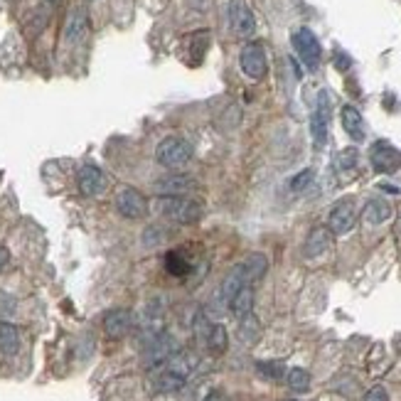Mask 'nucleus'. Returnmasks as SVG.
Segmentation results:
<instances>
[{
  "label": "nucleus",
  "mask_w": 401,
  "mask_h": 401,
  "mask_svg": "<svg viewBox=\"0 0 401 401\" xmlns=\"http://www.w3.org/2000/svg\"><path fill=\"white\" fill-rule=\"evenodd\" d=\"M158 209L163 217L178 224H195L202 219V202L190 197H160Z\"/></svg>",
  "instance_id": "f257e3e1"
},
{
  "label": "nucleus",
  "mask_w": 401,
  "mask_h": 401,
  "mask_svg": "<svg viewBox=\"0 0 401 401\" xmlns=\"http://www.w3.org/2000/svg\"><path fill=\"white\" fill-rule=\"evenodd\" d=\"M178 352H180L178 343H175V340L170 338L168 333L158 330V333L150 335V340L145 343V347H143V364L148 369L165 367V364H168Z\"/></svg>",
  "instance_id": "f03ea898"
},
{
  "label": "nucleus",
  "mask_w": 401,
  "mask_h": 401,
  "mask_svg": "<svg viewBox=\"0 0 401 401\" xmlns=\"http://www.w3.org/2000/svg\"><path fill=\"white\" fill-rule=\"evenodd\" d=\"M155 158L163 168H185L192 158V148H190L187 140L178 138V135H170V138L160 140L158 150H155Z\"/></svg>",
  "instance_id": "7ed1b4c3"
},
{
  "label": "nucleus",
  "mask_w": 401,
  "mask_h": 401,
  "mask_svg": "<svg viewBox=\"0 0 401 401\" xmlns=\"http://www.w3.org/2000/svg\"><path fill=\"white\" fill-rule=\"evenodd\" d=\"M227 18H229V27L234 30L237 37H252L257 32V18H254L252 8L244 0H229Z\"/></svg>",
  "instance_id": "20e7f679"
},
{
  "label": "nucleus",
  "mask_w": 401,
  "mask_h": 401,
  "mask_svg": "<svg viewBox=\"0 0 401 401\" xmlns=\"http://www.w3.org/2000/svg\"><path fill=\"white\" fill-rule=\"evenodd\" d=\"M293 47L295 52H298V57L303 59L305 67L313 72V69H318L320 64V42L318 37H315L313 30L308 27H300L293 32Z\"/></svg>",
  "instance_id": "39448f33"
},
{
  "label": "nucleus",
  "mask_w": 401,
  "mask_h": 401,
  "mask_svg": "<svg viewBox=\"0 0 401 401\" xmlns=\"http://www.w3.org/2000/svg\"><path fill=\"white\" fill-rule=\"evenodd\" d=\"M310 131H313V143L315 148H323L328 143V131H330V94L320 92L318 104H315L313 118H310Z\"/></svg>",
  "instance_id": "423d86ee"
},
{
  "label": "nucleus",
  "mask_w": 401,
  "mask_h": 401,
  "mask_svg": "<svg viewBox=\"0 0 401 401\" xmlns=\"http://www.w3.org/2000/svg\"><path fill=\"white\" fill-rule=\"evenodd\" d=\"M239 64H242V72L247 74L249 79H264L266 77V52L259 42H249L247 47L239 54Z\"/></svg>",
  "instance_id": "0eeeda50"
},
{
  "label": "nucleus",
  "mask_w": 401,
  "mask_h": 401,
  "mask_svg": "<svg viewBox=\"0 0 401 401\" xmlns=\"http://www.w3.org/2000/svg\"><path fill=\"white\" fill-rule=\"evenodd\" d=\"M153 187L160 197H187L197 187V183L187 175H165V178L155 180Z\"/></svg>",
  "instance_id": "6e6552de"
},
{
  "label": "nucleus",
  "mask_w": 401,
  "mask_h": 401,
  "mask_svg": "<svg viewBox=\"0 0 401 401\" xmlns=\"http://www.w3.org/2000/svg\"><path fill=\"white\" fill-rule=\"evenodd\" d=\"M116 209L128 219H140L145 212H148V202L145 197L133 187H123L121 192L116 195Z\"/></svg>",
  "instance_id": "1a4fd4ad"
},
{
  "label": "nucleus",
  "mask_w": 401,
  "mask_h": 401,
  "mask_svg": "<svg viewBox=\"0 0 401 401\" xmlns=\"http://www.w3.org/2000/svg\"><path fill=\"white\" fill-rule=\"evenodd\" d=\"M354 227V202L352 199H340L330 212V232L347 234Z\"/></svg>",
  "instance_id": "9d476101"
},
{
  "label": "nucleus",
  "mask_w": 401,
  "mask_h": 401,
  "mask_svg": "<svg viewBox=\"0 0 401 401\" xmlns=\"http://www.w3.org/2000/svg\"><path fill=\"white\" fill-rule=\"evenodd\" d=\"M372 165L379 170V173H394V170L401 165V153L394 148V145L379 140V143H374V148H372Z\"/></svg>",
  "instance_id": "9b49d317"
},
{
  "label": "nucleus",
  "mask_w": 401,
  "mask_h": 401,
  "mask_svg": "<svg viewBox=\"0 0 401 401\" xmlns=\"http://www.w3.org/2000/svg\"><path fill=\"white\" fill-rule=\"evenodd\" d=\"M244 285H249V278H247V271H244V264H239V266H234L229 271L227 278H224L222 285H219V303L229 308V300H232Z\"/></svg>",
  "instance_id": "f8f14e48"
},
{
  "label": "nucleus",
  "mask_w": 401,
  "mask_h": 401,
  "mask_svg": "<svg viewBox=\"0 0 401 401\" xmlns=\"http://www.w3.org/2000/svg\"><path fill=\"white\" fill-rule=\"evenodd\" d=\"M133 328V313L131 310H111V313H106V318H104V330H106L109 338H123V335H128V330Z\"/></svg>",
  "instance_id": "ddd939ff"
},
{
  "label": "nucleus",
  "mask_w": 401,
  "mask_h": 401,
  "mask_svg": "<svg viewBox=\"0 0 401 401\" xmlns=\"http://www.w3.org/2000/svg\"><path fill=\"white\" fill-rule=\"evenodd\" d=\"M77 183L84 195H99L104 187H106V178H104V173L97 168V165H84L77 175Z\"/></svg>",
  "instance_id": "4468645a"
},
{
  "label": "nucleus",
  "mask_w": 401,
  "mask_h": 401,
  "mask_svg": "<svg viewBox=\"0 0 401 401\" xmlns=\"http://www.w3.org/2000/svg\"><path fill=\"white\" fill-rule=\"evenodd\" d=\"M87 32H89L87 13H84L82 8L72 10V15H69V20H67V27H64V37H67V42H72V44L82 42V39L87 37Z\"/></svg>",
  "instance_id": "2eb2a0df"
},
{
  "label": "nucleus",
  "mask_w": 401,
  "mask_h": 401,
  "mask_svg": "<svg viewBox=\"0 0 401 401\" xmlns=\"http://www.w3.org/2000/svg\"><path fill=\"white\" fill-rule=\"evenodd\" d=\"M185 374H180V372H175V369H170V367H165L163 372L155 377V382H153V387H155V392H160V394H173V392H180V389L185 387Z\"/></svg>",
  "instance_id": "dca6fc26"
},
{
  "label": "nucleus",
  "mask_w": 401,
  "mask_h": 401,
  "mask_svg": "<svg viewBox=\"0 0 401 401\" xmlns=\"http://www.w3.org/2000/svg\"><path fill=\"white\" fill-rule=\"evenodd\" d=\"M330 229L325 227H315L313 232L308 234V242H305V257H320L330 249Z\"/></svg>",
  "instance_id": "f3484780"
},
{
  "label": "nucleus",
  "mask_w": 401,
  "mask_h": 401,
  "mask_svg": "<svg viewBox=\"0 0 401 401\" xmlns=\"http://www.w3.org/2000/svg\"><path fill=\"white\" fill-rule=\"evenodd\" d=\"M343 128L347 131L350 138L357 140V143L359 140H364V118L354 106L343 109Z\"/></svg>",
  "instance_id": "a211bd4d"
},
{
  "label": "nucleus",
  "mask_w": 401,
  "mask_h": 401,
  "mask_svg": "<svg viewBox=\"0 0 401 401\" xmlns=\"http://www.w3.org/2000/svg\"><path fill=\"white\" fill-rule=\"evenodd\" d=\"M259 338H261V323L257 320V315L249 313L239 318V340L244 345H257Z\"/></svg>",
  "instance_id": "6ab92c4d"
},
{
  "label": "nucleus",
  "mask_w": 401,
  "mask_h": 401,
  "mask_svg": "<svg viewBox=\"0 0 401 401\" xmlns=\"http://www.w3.org/2000/svg\"><path fill=\"white\" fill-rule=\"evenodd\" d=\"M392 217V204L387 199H369L367 207H364V222L367 224H382Z\"/></svg>",
  "instance_id": "aec40b11"
},
{
  "label": "nucleus",
  "mask_w": 401,
  "mask_h": 401,
  "mask_svg": "<svg viewBox=\"0 0 401 401\" xmlns=\"http://www.w3.org/2000/svg\"><path fill=\"white\" fill-rule=\"evenodd\" d=\"M20 347V335L13 323L0 320V352L3 354H15Z\"/></svg>",
  "instance_id": "412c9836"
},
{
  "label": "nucleus",
  "mask_w": 401,
  "mask_h": 401,
  "mask_svg": "<svg viewBox=\"0 0 401 401\" xmlns=\"http://www.w3.org/2000/svg\"><path fill=\"white\" fill-rule=\"evenodd\" d=\"M229 308H232V313L237 315V318H244V315L252 313V308H254V290H252V283L244 285V288L239 290V293L234 295L232 300H229Z\"/></svg>",
  "instance_id": "4be33fe9"
},
{
  "label": "nucleus",
  "mask_w": 401,
  "mask_h": 401,
  "mask_svg": "<svg viewBox=\"0 0 401 401\" xmlns=\"http://www.w3.org/2000/svg\"><path fill=\"white\" fill-rule=\"evenodd\" d=\"M266 269H269V261H266V257H264V254H252V257L244 261V271H247L249 283L261 278V276L266 273Z\"/></svg>",
  "instance_id": "5701e85b"
},
{
  "label": "nucleus",
  "mask_w": 401,
  "mask_h": 401,
  "mask_svg": "<svg viewBox=\"0 0 401 401\" xmlns=\"http://www.w3.org/2000/svg\"><path fill=\"white\" fill-rule=\"evenodd\" d=\"M285 379H288V387L293 389V392H308L310 374L305 372V369H300V367L288 369V372H285Z\"/></svg>",
  "instance_id": "b1692460"
},
{
  "label": "nucleus",
  "mask_w": 401,
  "mask_h": 401,
  "mask_svg": "<svg viewBox=\"0 0 401 401\" xmlns=\"http://www.w3.org/2000/svg\"><path fill=\"white\" fill-rule=\"evenodd\" d=\"M204 343H207V347L214 350V352H224V347H227V330H224V325H212Z\"/></svg>",
  "instance_id": "393cba45"
},
{
  "label": "nucleus",
  "mask_w": 401,
  "mask_h": 401,
  "mask_svg": "<svg viewBox=\"0 0 401 401\" xmlns=\"http://www.w3.org/2000/svg\"><path fill=\"white\" fill-rule=\"evenodd\" d=\"M257 372L261 374L264 379H271V382H276V379H283L285 367L280 362H259L257 364Z\"/></svg>",
  "instance_id": "a878e982"
},
{
  "label": "nucleus",
  "mask_w": 401,
  "mask_h": 401,
  "mask_svg": "<svg viewBox=\"0 0 401 401\" xmlns=\"http://www.w3.org/2000/svg\"><path fill=\"white\" fill-rule=\"evenodd\" d=\"M165 266H168L170 273H175V276H185V273H187V269H190L187 261H185L178 252H170L168 257H165Z\"/></svg>",
  "instance_id": "bb28decb"
},
{
  "label": "nucleus",
  "mask_w": 401,
  "mask_h": 401,
  "mask_svg": "<svg viewBox=\"0 0 401 401\" xmlns=\"http://www.w3.org/2000/svg\"><path fill=\"white\" fill-rule=\"evenodd\" d=\"M313 178H315L313 170H303V173H298L293 180H290V190H293V192H303V190L313 183Z\"/></svg>",
  "instance_id": "cd10ccee"
},
{
  "label": "nucleus",
  "mask_w": 401,
  "mask_h": 401,
  "mask_svg": "<svg viewBox=\"0 0 401 401\" xmlns=\"http://www.w3.org/2000/svg\"><path fill=\"white\" fill-rule=\"evenodd\" d=\"M364 401H389V394L384 387H374L369 389L367 394H364Z\"/></svg>",
  "instance_id": "c85d7f7f"
},
{
  "label": "nucleus",
  "mask_w": 401,
  "mask_h": 401,
  "mask_svg": "<svg viewBox=\"0 0 401 401\" xmlns=\"http://www.w3.org/2000/svg\"><path fill=\"white\" fill-rule=\"evenodd\" d=\"M8 261H10V254H8V249H5V247H0V271H3L5 266H8Z\"/></svg>",
  "instance_id": "c756f323"
},
{
  "label": "nucleus",
  "mask_w": 401,
  "mask_h": 401,
  "mask_svg": "<svg viewBox=\"0 0 401 401\" xmlns=\"http://www.w3.org/2000/svg\"><path fill=\"white\" fill-rule=\"evenodd\" d=\"M204 401H227V397H224L222 392H212V394H209V397L204 399Z\"/></svg>",
  "instance_id": "7c9ffc66"
},
{
  "label": "nucleus",
  "mask_w": 401,
  "mask_h": 401,
  "mask_svg": "<svg viewBox=\"0 0 401 401\" xmlns=\"http://www.w3.org/2000/svg\"><path fill=\"white\" fill-rule=\"evenodd\" d=\"M49 3H52V5H59V3H62V0H49Z\"/></svg>",
  "instance_id": "2f4dec72"
}]
</instances>
